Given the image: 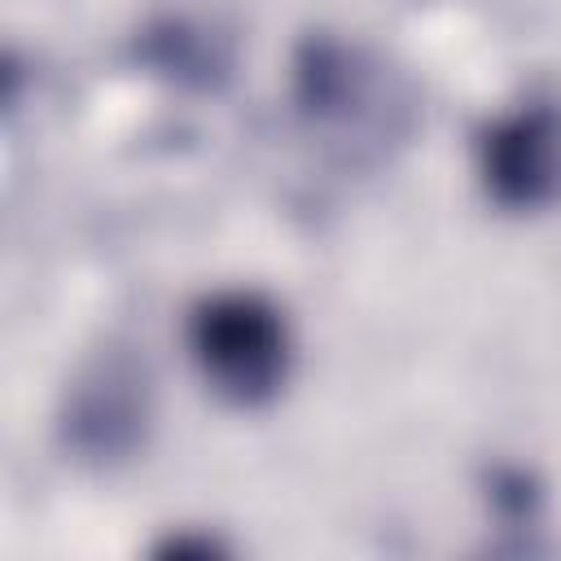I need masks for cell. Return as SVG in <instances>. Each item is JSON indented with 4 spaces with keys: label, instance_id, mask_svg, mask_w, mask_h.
<instances>
[{
    "label": "cell",
    "instance_id": "1",
    "mask_svg": "<svg viewBox=\"0 0 561 561\" xmlns=\"http://www.w3.org/2000/svg\"><path fill=\"white\" fill-rule=\"evenodd\" d=\"M188 351L206 386L232 408H267L289 381V324L254 289H224L193 307Z\"/></svg>",
    "mask_w": 561,
    "mask_h": 561
},
{
    "label": "cell",
    "instance_id": "2",
    "mask_svg": "<svg viewBox=\"0 0 561 561\" xmlns=\"http://www.w3.org/2000/svg\"><path fill=\"white\" fill-rule=\"evenodd\" d=\"M153 425V386L136 351H96L61 399V447L88 469H118L145 451Z\"/></svg>",
    "mask_w": 561,
    "mask_h": 561
},
{
    "label": "cell",
    "instance_id": "3",
    "mask_svg": "<svg viewBox=\"0 0 561 561\" xmlns=\"http://www.w3.org/2000/svg\"><path fill=\"white\" fill-rule=\"evenodd\" d=\"M478 175L495 206L543 210L561 197V110L552 101L517 105L478 136Z\"/></svg>",
    "mask_w": 561,
    "mask_h": 561
},
{
    "label": "cell",
    "instance_id": "4",
    "mask_svg": "<svg viewBox=\"0 0 561 561\" xmlns=\"http://www.w3.org/2000/svg\"><path fill=\"white\" fill-rule=\"evenodd\" d=\"M294 96L311 123L359 131L373 114L368 101H377V79L351 48L329 35H311L294 57Z\"/></svg>",
    "mask_w": 561,
    "mask_h": 561
},
{
    "label": "cell",
    "instance_id": "5",
    "mask_svg": "<svg viewBox=\"0 0 561 561\" xmlns=\"http://www.w3.org/2000/svg\"><path fill=\"white\" fill-rule=\"evenodd\" d=\"M215 552H224L215 539H193V535H175V539H167V543H158V557H215Z\"/></svg>",
    "mask_w": 561,
    "mask_h": 561
}]
</instances>
